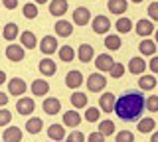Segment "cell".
<instances>
[{
    "mask_svg": "<svg viewBox=\"0 0 158 142\" xmlns=\"http://www.w3.org/2000/svg\"><path fill=\"white\" fill-rule=\"evenodd\" d=\"M144 109H146V99L142 97L140 91H127L115 103V112L121 120H127V122L138 120Z\"/></svg>",
    "mask_w": 158,
    "mask_h": 142,
    "instance_id": "cell-1",
    "label": "cell"
},
{
    "mask_svg": "<svg viewBox=\"0 0 158 142\" xmlns=\"http://www.w3.org/2000/svg\"><path fill=\"white\" fill-rule=\"evenodd\" d=\"M107 87V79L103 73H91V75L87 77V89L91 93H99L103 91Z\"/></svg>",
    "mask_w": 158,
    "mask_h": 142,
    "instance_id": "cell-2",
    "label": "cell"
},
{
    "mask_svg": "<svg viewBox=\"0 0 158 142\" xmlns=\"http://www.w3.org/2000/svg\"><path fill=\"white\" fill-rule=\"evenodd\" d=\"M93 32L95 34H107L111 30V20H109L107 16H103V14H99V16L93 18Z\"/></svg>",
    "mask_w": 158,
    "mask_h": 142,
    "instance_id": "cell-3",
    "label": "cell"
},
{
    "mask_svg": "<svg viewBox=\"0 0 158 142\" xmlns=\"http://www.w3.org/2000/svg\"><path fill=\"white\" fill-rule=\"evenodd\" d=\"M26 89H28L26 81L20 79V77H14V79L8 81V93H10V95H14V97L24 95V93H26Z\"/></svg>",
    "mask_w": 158,
    "mask_h": 142,
    "instance_id": "cell-4",
    "label": "cell"
},
{
    "mask_svg": "<svg viewBox=\"0 0 158 142\" xmlns=\"http://www.w3.org/2000/svg\"><path fill=\"white\" fill-rule=\"evenodd\" d=\"M65 85L69 87V89H77V87H81V85H83V73L79 71V69L67 71V75H65Z\"/></svg>",
    "mask_w": 158,
    "mask_h": 142,
    "instance_id": "cell-5",
    "label": "cell"
},
{
    "mask_svg": "<svg viewBox=\"0 0 158 142\" xmlns=\"http://www.w3.org/2000/svg\"><path fill=\"white\" fill-rule=\"evenodd\" d=\"M40 50H42L44 55H52V53H56L59 47H57V40L53 36H46L40 43Z\"/></svg>",
    "mask_w": 158,
    "mask_h": 142,
    "instance_id": "cell-6",
    "label": "cell"
},
{
    "mask_svg": "<svg viewBox=\"0 0 158 142\" xmlns=\"http://www.w3.org/2000/svg\"><path fill=\"white\" fill-rule=\"evenodd\" d=\"M115 103H117V97L113 93H103L101 99H99V109L105 112H111V111H115Z\"/></svg>",
    "mask_w": 158,
    "mask_h": 142,
    "instance_id": "cell-7",
    "label": "cell"
},
{
    "mask_svg": "<svg viewBox=\"0 0 158 142\" xmlns=\"http://www.w3.org/2000/svg\"><path fill=\"white\" fill-rule=\"evenodd\" d=\"M34 109H36V103H34L30 97H22L18 103H16V111L20 112V115H32L34 112Z\"/></svg>",
    "mask_w": 158,
    "mask_h": 142,
    "instance_id": "cell-8",
    "label": "cell"
},
{
    "mask_svg": "<svg viewBox=\"0 0 158 142\" xmlns=\"http://www.w3.org/2000/svg\"><path fill=\"white\" fill-rule=\"evenodd\" d=\"M89 20H91V12L87 10V8L79 6L73 10V24H77V26H85V24H89Z\"/></svg>",
    "mask_w": 158,
    "mask_h": 142,
    "instance_id": "cell-9",
    "label": "cell"
},
{
    "mask_svg": "<svg viewBox=\"0 0 158 142\" xmlns=\"http://www.w3.org/2000/svg\"><path fill=\"white\" fill-rule=\"evenodd\" d=\"M67 12V0H49V14L52 16H63Z\"/></svg>",
    "mask_w": 158,
    "mask_h": 142,
    "instance_id": "cell-10",
    "label": "cell"
},
{
    "mask_svg": "<svg viewBox=\"0 0 158 142\" xmlns=\"http://www.w3.org/2000/svg\"><path fill=\"white\" fill-rule=\"evenodd\" d=\"M146 69V61L142 59V57H131V61H128V71L132 73V75H142V71Z\"/></svg>",
    "mask_w": 158,
    "mask_h": 142,
    "instance_id": "cell-11",
    "label": "cell"
},
{
    "mask_svg": "<svg viewBox=\"0 0 158 142\" xmlns=\"http://www.w3.org/2000/svg\"><path fill=\"white\" fill-rule=\"evenodd\" d=\"M56 34L59 38H69L73 34V24L67 20H57L56 22Z\"/></svg>",
    "mask_w": 158,
    "mask_h": 142,
    "instance_id": "cell-12",
    "label": "cell"
},
{
    "mask_svg": "<svg viewBox=\"0 0 158 142\" xmlns=\"http://www.w3.org/2000/svg\"><path fill=\"white\" fill-rule=\"evenodd\" d=\"M38 69L42 75H46V77H52V75H56V61H52L49 57H46V59H42L40 61V65H38Z\"/></svg>",
    "mask_w": 158,
    "mask_h": 142,
    "instance_id": "cell-13",
    "label": "cell"
},
{
    "mask_svg": "<svg viewBox=\"0 0 158 142\" xmlns=\"http://www.w3.org/2000/svg\"><path fill=\"white\" fill-rule=\"evenodd\" d=\"M42 107L48 115H57V112L61 111V103H59V99H56V97H48Z\"/></svg>",
    "mask_w": 158,
    "mask_h": 142,
    "instance_id": "cell-14",
    "label": "cell"
},
{
    "mask_svg": "<svg viewBox=\"0 0 158 142\" xmlns=\"http://www.w3.org/2000/svg\"><path fill=\"white\" fill-rule=\"evenodd\" d=\"M113 55H109V53H101V55L95 59V65H97V69L99 71H111V67H113Z\"/></svg>",
    "mask_w": 158,
    "mask_h": 142,
    "instance_id": "cell-15",
    "label": "cell"
},
{
    "mask_svg": "<svg viewBox=\"0 0 158 142\" xmlns=\"http://www.w3.org/2000/svg\"><path fill=\"white\" fill-rule=\"evenodd\" d=\"M152 32H154V24H152V20H138L136 22V34L140 38L150 36Z\"/></svg>",
    "mask_w": 158,
    "mask_h": 142,
    "instance_id": "cell-16",
    "label": "cell"
},
{
    "mask_svg": "<svg viewBox=\"0 0 158 142\" xmlns=\"http://www.w3.org/2000/svg\"><path fill=\"white\" fill-rule=\"evenodd\" d=\"M6 57H8L10 61H22L24 59V47L10 43V46L6 47Z\"/></svg>",
    "mask_w": 158,
    "mask_h": 142,
    "instance_id": "cell-17",
    "label": "cell"
},
{
    "mask_svg": "<svg viewBox=\"0 0 158 142\" xmlns=\"http://www.w3.org/2000/svg\"><path fill=\"white\" fill-rule=\"evenodd\" d=\"M4 142H22V130L18 126H8L2 134Z\"/></svg>",
    "mask_w": 158,
    "mask_h": 142,
    "instance_id": "cell-18",
    "label": "cell"
},
{
    "mask_svg": "<svg viewBox=\"0 0 158 142\" xmlns=\"http://www.w3.org/2000/svg\"><path fill=\"white\" fill-rule=\"evenodd\" d=\"M93 55H95V51H93V46H89V43H81L77 50V57L81 59L83 63H89L93 59Z\"/></svg>",
    "mask_w": 158,
    "mask_h": 142,
    "instance_id": "cell-19",
    "label": "cell"
},
{
    "mask_svg": "<svg viewBox=\"0 0 158 142\" xmlns=\"http://www.w3.org/2000/svg\"><path fill=\"white\" fill-rule=\"evenodd\" d=\"M79 122H81V116H79L77 111L63 112V126H71V128H75V126H79Z\"/></svg>",
    "mask_w": 158,
    "mask_h": 142,
    "instance_id": "cell-20",
    "label": "cell"
},
{
    "mask_svg": "<svg viewBox=\"0 0 158 142\" xmlns=\"http://www.w3.org/2000/svg\"><path fill=\"white\" fill-rule=\"evenodd\" d=\"M48 91H49L48 81H44V79H36V81H32V95H36V97H44V95H48Z\"/></svg>",
    "mask_w": 158,
    "mask_h": 142,
    "instance_id": "cell-21",
    "label": "cell"
},
{
    "mask_svg": "<svg viewBox=\"0 0 158 142\" xmlns=\"http://www.w3.org/2000/svg\"><path fill=\"white\" fill-rule=\"evenodd\" d=\"M18 34H20V30H18V24L16 22H10V24H6V26L2 28V36H4V40H8V42L16 40Z\"/></svg>",
    "mask_w": 158,
    "mask_h": 142,
    "instance_id": "cell-22",
    "label": "cell"
},
{
    "mask_svg": "<svg viewBox=\"0 0 158 142\" xmlns=\"http://www.w3.org/2000/svg\"><path fill=\"white\" fill-rule=\"evenodd\" d=\"M107 8L111 10V14H123V12H127L128 4H127V0H109Z\"/></svg>",
    "mask_w": 158,
    "mask_h": 142,
    "instance_id": "cell-23",
    "label": "cell"
},
{
    "mask_svg": "<svg viewBox=\"0 0 158 142\" xmlns=\"http://www.w3.org/2000/svg\"><path fill=\"white\" fill-rule=\"evenodd\" d=\"M138 50L142 55H154L156 53V42L154 40H142L138 43Z\"/></svg>",
    "mask_w": 158,
    "mask_h": 142,
    "instance_id": "cell-24",
    "label": "cell"
},
{
    "mask_svg": "<svg viewBox=\"0 0 158 142\" xmlns=\"http://www.w3.org/2000/svg\"><path fill=\"white\" fill-rule=\"evenodd\" d=\"M138 87H140L142 91H152L156 87V77L154 75H140V79H138Z\"/></svg>",
    "mask_w": 158,
    "mask_h": 142,
    "instance_id": "cell-25",
    "label": "cell"
},
{
    "mask_svg": "<svg viewBox=\"0 0 158 142\" xmlns=\"http://www.w3.org/2000/svg\"><path fill=\"white\" fill-rule=\"evenodd\" d=\"M48 136L52 140H63V136H65L63 124H49L48 126Z\"/></svg>",
    "mask_w": 158,
    "mask_h": 142,
    "instance_id": "cell-26",
    "label": "cell"
},
{
    "mask_svg": "<svg viewBox=\"0 0 158 142\" xmlns=\"http://www.w3.org/2000/svg\"><path fill=\"white\" fill-rule=\"evenodd\" d=\"M42 128H44V122H42V119H38V116L26 120V130L30 132V134H38Z\"/></svg>",
    "mask_w": 158,
    "mask_h": 142,
    "instance_id": "cell-27",
    "label": "cell"
},
{
    "mask_svg": "<svg viewBox=\"0 0 158 142\" xmlns=\"http://www.w3.org/2000/svg\"><path fill=\"white\" fill-rule=\"evenodd\" d=\"M57 53H59V59L65 61V63H69V61L75 59V50H73L71 46H63V47H59Z\"/></svg>",
    "mask_w": 158,
    "mask_h": 142,
    "instance_id": "cell-28",
    "label": "cell"
},
{
    "mask_svg": "<svg viewBox=\"0 0 158 142\" xmlns=\"http://www.w3.org/2000/svg\"><path fill=\"white\" fill-rule=\"evenodd\" d=\"M20 40H22V47H28V50L36 47V36H34V32H22L20 34Z\"/></svg>",
    "mask_w": 158,
    "mask_h": 142,
    "instance_id": "cell-29",
    "label": "cell"
},
{
    "mask_svg": "<svg viewBox=\"0 0 158 142\" xmlns=\"http://www.w3.org/2000/svg\"><path fill=\"white\" fill-rule=\"evenodd\" d=\"M71 105L75 107V109H85L87 107V95L85 93H73L71 95Z\"/></svg>",
    "mask_w": 158,
    "mask_h": 142,
    "instance_id": "cell-30",
    "label": "cell"
},
{
    "mask_svg": "<svg viewBox=\"0 0 158 142\" xmlns=\"http://www.w3.org/2000/svg\"><path fill=\"white\" fill-rule=\"evenodd\" d=\"M154 126H156L154 119H142V120H138L136 128H138V132L146 134V132H152V130H154Z\"/></svg>",
    "mask_w": 158,
    "mask_h": 142,
    "instance_id": "cell-31",
    "label": "cell"
},
{
    "mask_svg": "<svg viewBox=\"0 0 158 142\" xmlns=\"http://www.w3.org/2000/svg\"><path fill=\"white\" fill-rule=\"evenodd\" d=\"M105 46H107V50L117 51V50H121L123 42H121V38H118V36H107L105 38Z\"/></svg>",
    "mask_w": 158,
    "mask_h": 142,
    "instance_id": "cell-32",
    "label": "cell"
},
{
    "mask_svg": "<svg viewBox=\"0 0 158 142\" xmlns=\"http://www.w3.org/2000/svg\"><path fill=\"white\" fill-rule=\"evenodd\" d=\"M115 28H117L118 34H127V32L132 30V22L128 20V18H118L117 24H115Z\"/></svg>",
    "mask_w": 158,
    "mask_h": 142,
    "instance_id": "cell-33",
    "label": "cell"
},
{
    "mask_svg": "<svg viewBox=\"0 0 158 142\" xmlns=\"http://www.w3.org/2000/svg\"><path fill=\"white\" fill-rule=\"evenodd\" d=\"M99 132H101L103 136H111L113 132H115V122L113 120H101L99 122Z\"/></svg>",
    "mask_w": 158,
    "mask_h": 142,
    "instance_id": "cell-34",
    "label": "cell"
},
{
    "mask_svg": "<svg viewBox=\"0 0 158 142\" xmlns=\"http://www.w3.org/2000/svg\"><path fill=\"white\" fill-rule=\"evenodd\" d=\"M22 12H24V16H26L28 20H34V18L38 16V6H36V4H32V2H28V4H24Z\"/></svg>",
    "mask_w": 158,
    "mask_h": 142,
    "instance_id": "cell-35",
    "label": "cell"
},
{
    "mask_svg": "<svg viewBox=\"0 0 158 142\" xmlns=\"http://www.w3.org/2000/svg\"><path fill=\"white\" fill-rule=\"evenodd\" d=\"M115 142H135V134L131 130H121L115 136Z\"/></svg>",
    "mask_w": 158,
    "mask_h": 142,
    "instance_id": "cell-36",
    "label": "cell"
},
{
    "mask_svg": "<svg viewBox=\"0 0 158 142\" xmlns=\"http://www.w3.org/2000/svg\"><path fill=\"white\" fill-rule=\"evenodd\" d=\"M109 75L115 77V79L123 77V75H125V65H123V63H113V67H111V71H109Z\"/></svg>",
    "mask_w": 158,
    "mask_h": 142,
    "instance_id": "cell-37",
    "label": "cell"
},
{
    "mask_svg": "<svg viewBox=\"0 0 158 142\" xmlns=\"http://www.w3.org/2000/svg\"><path fill=\"white\" fill-rule=\"evenodd\" d=\"M99 112H101V109L89 107V109L85 111V120H89V122H97V120H99Z\"/></svg>",
    "mask_w": 158,
    "mask_h": 142,
    "instance_id": "cell-38",
    "label": "cell"
},
{
    "mask_svg": "<svg viewBox=\"0 0 158 142\" xmlns=\"http://www.w3.org/2000/svg\"><path fill=\"white\" fill-rule=\"evenodd\" d=\"M146 109L150 112H156L158 111V95H150L146 99Z\"/></svg>",
    "mask_w": 158,
    "mask_h": 142,
    "instance_id": "cell-39",
    "label": "cell"
},
{
    "mask_svg": "<svg viewBox=\"0 0 158 142\" xmlns=\"http://www.w3.org/2000/svg\"><path fill=\"white\" fill-rule=\"evenodd\" d=\"M10 120H12V112L6 111V109H0V126L10 124Z\"/></svg>",
    "mask_w": 158,
    "mask_h": 142,
    "instance_id": "cell-40",
    "label": "cell"
},
{
    "mask_svg": "<svg viewBox=\"0 0 158 142\" xmlns=\"http://www.w3.org/2000/svg\"><path fill=\"white\" fill-rule=\"evenodd\" d=\"M65 142H85V136H83L81 132L73 130V132H69V134H67V138H65Z\"/></svg>",
    "mask_w": 158,
    "mask_h": 142,
    "instance_id": "cell-41",
    "label": "cell"
},
{
    "mask_svg": "<svg viewBox=\"0 0 158 142\" xmlns=\"http://www.w3.org/2000/svg\"><path fill=\"white\" fill-rule=\"evenodd\" d=\"M148 16H150L152 22H158V2H152L148 6Z\"/></svg>",
    "mask_w": 158,
    "mask_h": 142,
    "instance_id": "cell-42",
    "label": "cell"
},
{
    "mask_svg": "<svg viewBox=\"0 0 158 142\" xmlns=\"http://www.w3.org/2000/svg\"><path fill=\"white\" fill-rule=\"evenodd\" d=\"M87 142H105V136H103L101 132H91L89 138H87Z\"/></svg>",
    "mask_w": 158,
    "mask_h": 142,
    "instance_id": "cell-43",
    "label": "cell"
},
{
    "mask_svg": "<svg viewBox=\"0 0 158 142\" xmlns=\"http://www.w3.org/2000/svg\"><path fill=\"white\" fill-rule=\"evenodd\" d=\"M148 67H150L152 73H158V55H152L150 63H148Z\"/></svg>",
    "mask_w": 158,
    "mask_h": 142,
    "instance_id": "cell-44",
    "label": "cell"
},
{
    "mask_svg": "<svg viewBox=\"0 0 158 142\" xmlns=\"http://www.w3.org/2000/svg\"><path fill=\"white\" fill-rule=\"evenodd\" d=\"M4 8H8V10H14V8H18V0H2Z\"/></svg>",
    "mask_w": 158,
    "mask_h": 142,
    "instance_id": "cell-45",
    "label": "cell"
},
{
    "mask_svg": "<svg viewBox=\"0 0 158 142\" xmlns=\"http://www.w3.org/2000/svg\"><path fill=\"white\" fill-rule=\"evenodd\" d=\"M6 103H8V95L6 93H0V107H6Z\"/></svg>",
    "mask_w": 158,
    "mask_h": 142,
    "instance_id": "cell-46",
    "label": "cell"
},
{
    "mask_svg": "<svg viewBox=\"0 0 158 142\" xmlns=\"http://www.w3.org/2000/svg\"><path fill=\"white\" fill-rule=\"evenodd\" d=\"M4 83H6V73H4V71H0V87H2Z\"/></svg>",
    "mask_w": 158,
    "mask_h": 142,
    "instance_id": "cell-47",
    "label": "cell"
},
{
    "mask_svg": "<svg viewBox=\"0 0 158 142\" xmlns=\"http://www.w3.org/2000/svg\"><path fill=\"white\" fill-rule=\"evenodd\" d=\"M150 142H158V132H154V134L150 136Z\"/></svg>",
    "mask_w": 158,
    "mask_h": 142,
    "instance_id": "cell-48",
    "label": "cell"
},
{
    "mask_svg": "<svg viewBox=\"0 0 158 142\" xmlns=\"http://www.w3.org/2000/svg\"><path fill=\"white\" fill-rule=\"evenodd\" d=\"M48 0H36V4H46Z\"/></svg>",
    "mask_w": 158,
    "mask_h": 142,
    "instance_id": "cell-49",
    "label": "cell"
},
{
    "mask_svg": "<svg viewBox=\"0 0 158 142\" xmlns=\"http://www.w3.org/2000/svg\"><path fill=\"white\" fill-rule=\"evenodd\" d=\"M154 42H158V30L154 32Z\"/></svg>",
    "mask_w": 158,
    "mask_h": 142,
    "instance_id": "cell-50",
    "label": "cell"
},
{
    "mask_svg": "<svg viewBox=\"0 0 158 142\" xmlns=\"http://www.w3.org/2000/svg\"><path fill=\"white\" fill-rule=\"evenodd\" d=\"M131 2H135V4H138V2H142V0H131Z\"/></svg>",
    "mask_w": 158,
    "mask_h": 142,
    "instance_id": "cell-51",
    "label": "cell"
}]
</instances>
